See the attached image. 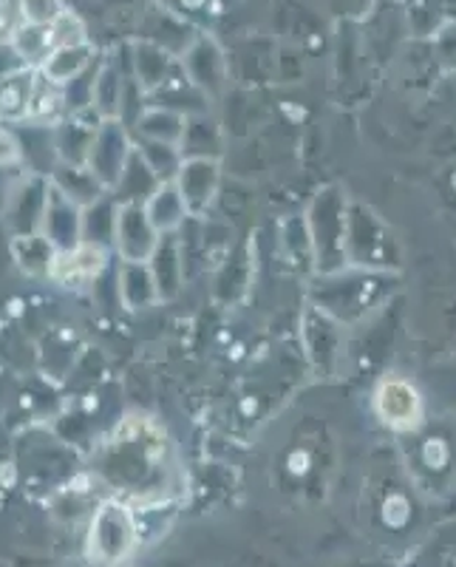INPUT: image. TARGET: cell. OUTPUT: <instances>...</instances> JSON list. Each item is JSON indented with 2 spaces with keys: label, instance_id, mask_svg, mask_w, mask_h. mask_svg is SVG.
I'll return each instance as SVG.
<instances>
[{
  "label": "cell",
  "instance_id": "1",
  "mask_svg": "<svg viewBox=\"0 0 456 567\" xmlns=\"http://www.w3.org/2000/svg\"><path fill=\"white\" fill-rule=\"evenodd\" d=\"M134 545V523L131 514L123 505H103L100 514L94 516L89 534V556L91 559L103 561V565H114V561L125 559Z\"/></svg>",
  "mask_w": 456,
  "mask_h": 567
},
{
  "label": "cell",
  "instance_id": "2",
  "mask_svg": "<svg viewBox=\"0 0 456 567\" xmlns=\"http://www.w3.org/2000/svg\"><path fill=\"white\" fill-rule=\"evenodd\" d=\"M105 267V256L97 245H77L71 250L60 252L52 261V276L63 284H80L89 278L100 276Z\"/></svg>",
  "mask_w": 456,
  "mask_h": 567
},
{
  "label": "cell",
  "instance_id": "3",
  "mask_svg": "<svg viewBox=\"0 0 456 567\" xmlns=\"http://www.w3.org/2000/svg\"><path fill=\"white\" fill-rule=\"evenodd\" d=\"M38 71L14 69L0 78V120H27Z\"/></svg>",
  "mask_w": 456,
  "mask_h": 567
},
{
  "label": "cell",
  "instance_id": "4",
  "mask_svg": "<svg viewBox=\"0 0 456 567\" xmlns=\"http://www.w3.org/2000/svg\"><path fill=\"white\" fill-rule=\"evenodd\" d=\"M377 406H380V414H383L386 423H392L394 429H412L419 417L417 392L400 381H392L380 389Z\"/></svg>",
  "mask_w": 456,
  "mask_h": 567
},
{
  "label": "cell",
  "instance_id": "5",
  "mask_svg": "<svg viewBox=\"0 0 456 567\" xmlns=\"http://www.w3.org/2000/svg\"><path fill=\"white\" fill-rule=\"evenodd\" d=\"M89 45H65V49H54V52L40 63V74L52 80V83L63 85L69 83L71 78H77L80 71L89 65Z\"/></svg>",
  "mask_w": 456,
  "mask_h": 567
},
{
  "label": "cell",
  "instance_id": "6",
  "mask_svg": "<svg viewBox=\"0 0 456 567\" xmlns=\"http://www.w3.org/2000/svg\"><path fill=\"white\" fill-rule=\"evenodd\" d=\"M12 49L23 63H43L54 52L52 27H23L12 38Z\"/></svg>",
  "mask_w": 456,
  "mask_h": 567
},
{
  "label": "cell",
  "instance_id": "7",
  "mask_svg": "<svg viewBox=\"0 0 456 567\" xmlns=\"http://www.w3.org/2000/svg\"><path fill=\"white\" fill-rule=\"evenodd\" d=\"M63 111V91H60L58 83H52L49 78H43L38 71V83H34L32 105H29L27 120L29 123H54Z\"/></svg>",
  "mask_w": 456,
  "mask_h": 567
},
{
  "label": "cell",
  "instance_id": "8",
  "mask_svg": "<svg viewBox=\"0 0 456 567\" xmlns=\"http://www.w3.org/2000/svg\"><path fill=\"white\" fill-rule=\"evenodd\" d=\"M60 14H63L60 0H20V18L27 20V27H52Z\"/></svg>",
  "mask_w": 456,
  "mask_h": 567
},
{
  "label": "cell",
  "instance_id": "9",
  "mask_svg": "<svg viewBox=\"0 0 456 567\" xmlns=\"http://www.w3.org/2000/svg\"><path fill=\"white\" fill-rule=\"evenodd\" d=\"M54 32V49H65V45H85V29L74 14L63 12L52 23Z\"/></svg>",
  "mask_w": 456,
  "mask_h": 567
},
{
  "label": "cell",
  "instance_id": "10",
  "mask_svg": "<svg viewBox=\"0 0 456 567\" xmlns=\"http://www.w3.org/2000/svg\"><path fill=\"white\" fill-rule=\"evenodd\" d=\"M18 34V14L9 0H0V43H7Z\"/></svg>",
  "mask_w": 456,
  "mask_h": 567
}]
</instances>
